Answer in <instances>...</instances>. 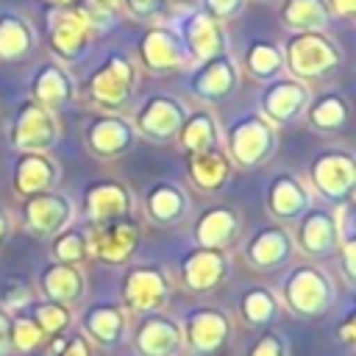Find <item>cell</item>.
I'll use <instances>...</instances> for the list:
<instances>
[{"mask_svg":"<svg viewBox=\"0 0 356 356\" xmlns=\"http://www.w3.org/2000/svg\"><path fill=\"white\" fill-rule=\"evenodd\" d=\"M281 50H284V70H289V75L298 81L325 78L342 61L339 47L323 31L292 33Z\"/></svg>","mask_w":356,"mask_h":356,"instance_id":"cell-1","label":"cell"},{"mask_svg":"<svg viewBox=\"0 0 356 356\" xmlns=\"http://www.w3.org/2000/svg\"><path fill=\"white\" fill-rule=\"evenodd\" d=\"M136 89V67L125 53H111L89 75V97L103 111H120L128 106Z\"/></svg>","mask_w":356,"mask_h":356,"instance_id":"cell-2","label":"cell"},{"mask_svg":"<svg viewBox=\"0 0 356 356\" xmlns=\"http://www.w3.org/2000/svg\"><path fill=\"white\" fill-rule=\"evenodd\" d=\"M89 42L92 28L78 6H56L47 14V44L61 61H78L89 50Z\"/></svg>","mask_w":356,"mask_h":356,"instance_id":"cell-3","label":"cell"},{"mask_svg":"<svg viewBox=\"0 0 356 356\" xmlns=\"http://www.w3.org/2000/svg\"><path fill=\"white\" fill-rule=\"evenodd\" d=\"M275 145L273 122H267L261 114H248L236 120L228 128V153L242 164V167H256L261 164Z\"/></svg>","mask_w":356,"mask_h":356,"instance_id":"cell-4","label":"cell"},{"mask_svg":"<svg viewBox=\"0 0 356 356\" xmlns=\"http://www.w3.org/2000/svg\"><path fill=\"white\" fill-rule=\"evenodd\" d=\"M136 242H139V228H136V222H131L125 217L89 225V236H86L89 256H95L106 264L128 261L136 250Z\"/></svg>","mask_w":356,"mask_h":356,"instance_id":"cell-5","label":"cell"},{"mask_svg":"<svg viewBox=\"0 0 356 356\" xmlns=\"http://www.w3.org/2000/svg\"><path fill=\"white\" fill-rule=\"evenodd\" d=\"M331 284L317 267H298L284 281V300L303 317H317L331 306Z\"/></svg>","mask_w":356,"mask_h":356,"instance_id":"cell-6","label":"cell"},{"mask_svg":"<svg viewBox=\"0 0 356 356\" xmlns=\"http://www.w3.org/2000/svg\"><path fill=\"white\" fill-rule=\"evenodd\" d=\"M184 120H186V108L181 100H175L170 95H153L139 106L131 125L136 134H142L153 142H170L172 136H178Z\"/></svg>","mask_w":356,"mask_h":356,"instance_id":"cell-7","label":"cell"},{"mask_svg":"<svg viewBox=\"0 0 356 356\" xmlns=\"http://www.w3.org/2000/svg\"><path fill=\"white\" fill-rule=\"evenodd\" d=\"M136 56H139L145 70L159 72V75L175 72L189 61L178 33L167 25H150L136 42Z\"/></svg>","mask_w":356,"mask_h":356,"instance_id":"cell-8","label":"cell"},{"mask_svg":"<svg viewBox=\"0 0 356 356\" xmlns=\"http://www.w3.org/2000/svg\"><path fill=\"white\" fill-rule=\"evenodd\" d=\"M58 136V122L53 111L42 108L33 100H25L11 125V142L22 153H44Z\"/></svg>","mask_w":356,"mask_h":356,"instance_id":"cell-9","label":"cell"},{"mask_svg":"<svg viewBox=\"0 0 356 356\" xmlns=\"http://www.w3.org/2000/svg\"><path fill=\"white\" fill-rule=\"evenodd\" d=\"M309 100H312V95L303 81L273 78V81H267V89L261 92V117L273 125L292 122L306 111Z\"/></svg>","mask_w":356,"mask_h":356,"instance_id":"cell-10","label":"cell"},{"mask_svg":"<svg viewBox=\"0 0 356 356\" xmlns=\"http://www.w3.org/2000/svg\"><path fill=\"white\" fill-rule=\"evenodd\" d=\"M178 39L186 50L189 58L195 61H206L217 53H225L228 39H225V28L222 22H217L214 17H209L206 11H192L181 19L178 25Z\"/></svg>","mask_w":356,"mask_h":356,"instance_id":"cell-11","label":"cell"},{"mask_svg":"<svg viewBox=\"0 0 356 356\" xmlns=\"http://www.w3.org/2000/svg\"><path fill=\"white\" fill-rule=\"evenodd\" d=\"M353 181H356V164L345 150H325L312 161V184L328 200L348 197Z\"/></svg>","mask_w":356,"mask_h":356,"instance_id":"cell-12","label":"cell"},{"mask_svg":"<svg viewBox=\"0 0 356 356\" xmlns=\"http://www.w3.org/2000/svg\"><path fill=\"white\" fill-rule=\"evenodd\" d=\"M236 83H239L236 61L228 53H217V56L200 61V67L195 70V75L189 81V89L200 100L217 103V100H225L228 95H234Z\"/></svg>","mask_w":356,"mask_h":356,"instance_id":"cell-13","label":"cell"},{"mask_svg":"<svg viewBox=\"0 0 356 356\" xmlns=\"http://www.w3.org/2000/svg\"><path fill=\"white\" fill-rule=\"evenodd\" d=\"M134 125L120 114H100L86 125V147L97 159H117L134 145Z\"/></svg>","mask_w":356,"mask_h":356,"instance_id":"cell-14","label":"cell"},{"mask_svg":"<svg viewBox=\"0 0 356 356\" xmlns=\"http://www.w3.org/2000/svg\"><path fill=\"white\" fill-rule=\"evenodd\" d=\"M75 97V81L58 61H44L31 81V100L47 111L64 108Z\"/></svg>","mask_w":356,"mask_h":356,"instance_id":"cell-15","label":"cell"},{"mask_svg":"<svg viewBox=\"0 0 356 356\" xmlns=\"http://www.w3.org/2000/svg\"><path fill=\"white\" fill-rule=\"evenodd\" d=\"M125 306L142 314H156L167 298V278L156 267H136L125 275Z\"/></svg>","mask_w":356,"mask_h":356,"instance_id":"cell-16","label":"cell"},{"mask_svg":"<svg viewBox=\"0 0 356 356\" xmlns=\"http://www.w3.org/2000/svg\"><path fill=\"white\" fill-rule=\"evenodd\" d=\"M72 217V206L67 197L61 195H50V192H39L33 197H28L25 203V220L28 225L42 234V236H50V234H58Z\"/></svg>","mask_w":356,"mask_h":356,"instance_id":"cell-17","label":"cell"},{"mask_svg":"<svg viewBox=\"0 0 356 356\" xmlns=\"http://www.w3.org/2000/svg\"><path fill=\"white\" fill-rule=\"evenodd\" d=\"M298 242L300 248L314 256V259H323V256H331L337 248H339V231H337V220L323 211V209H314L303 217V222L298 225Z\"/></svg>","mask_w":356,"mask_h":356,"instance_id":"cell-18","label":"cell"},{"mask_svg":"<svg viewBox=\"0 0 356 356\" xmlns=\"http://www.w3.org/2000/svg\"><path fill=\"white\" fill-rule=\"evenodd\" d=\"M184 334L197 353H214L228 339V320L217 309H195L184 323Z\"/></svg>","mask_w":356,"mask_h":356,"instance_id":"cell-19","label":"cell"},{"mask_svg":"<svg viewBox=\"0 0 356 356\" xmlns=\"http://www.w3.org/2000/svg\"><path fill=\"white\" fill-rule=\"evenodd\" d=\"M225 275V256L214 248H197L181 264V278L195 292H209Z\"/></svg>","mask_w":356,"mask_h":356,"instance_id":"cell-20","label":"cell"},{"mask_svg":"<svg viewBox=\"0 0 356 356\" xmlns=\"http://www.w3.org/2000/svg\"><path fill=\"white\" fill-rule=\"evenodd\" d=\"M181 348V328L164 314H150L136 331V350L142 356H175Z\"/></svg>","mask_w":356,"mask_h":356,"instance_id":"cell-21","label":"cell"},{"mask_svg":"<svg viewBox=\"0 0 356 356\" xmlns=\"http://www.w3.org/2000/svg\"><path fill=\"white\" fill-rule=\"evenodd\" d=\"M292 253V239L289 234L281 228V225H270L264 231H259L250 245H248V261L253 267H261V270H273V267H281Z\"/></svg>","mask_w":356,"mask_h":356,"instance_id":"cell-22","label":"cell"},{"mask_svg":"<svg viewBox=\"0 0 356 356\" xmlns=\"http://www.w3.org/2000/svg\"><path fill=\"white\" fill-rule=\"evenodd\" d=\"M36 44L31 22L17 11H0V61H19Z\"/></svg>","mask_w":356,"mask_h":356,"instance_id":"cell-23","label":"cell"},{"mask_svg":"<svg viewBox=\"0 0 356 356\" xmlns=\"http://www.w3.org/2000/svg\"><path fill=\"white\" fill-rule=\"evenodd\" d=\"M328 6L325 0H281L278 19L286 31L303 33V31H323L328 25Z\"/></svg>","mask_w":356,"mask_h":356,"instance_id":"cell-24","label":"cell"},{"mask_svg":"<svg viewBox=\"0 0 356 356\" xmlns=\"http://www.w3.org/2000/svg\"><path fill=\"white\" fill-rule=\"evenodd\" d=\"M56 181V164L44 156V153H25L17 161V172H14V186L19 195L33 197L39 192H47Z\"/></svg>","mask_w":356,"mask_h":356,"instance_id":"cell-25","label":"cell"},{"mask_svg":"<svg viewBox=\"0 0 356 356\" xmlns=\"http://www.w3.org/2000/svg\"><path fill=\"white\" fill-rule=\"evenodd\" d=\"M128 211V192L120 184H95L86 189V217L89 225L117 220Z\"/></svg>","mask_w":356,"mask_h":356,"instance_id":"cell-26","label":"cell"},{"mask_svg":"<svg viewBox=\"0 0 356 356\" xmlns=\"http://www.w3.org/2000/svg\"><path fill=\"white\" fill-rule=\"evenodd\" d=\"M42 292L61 306H70L83 292V275L75 264H53L42 273Z\"/></svg>","mask_w":356,"mask_h":356,"instance_id":"cell-27","label":"cell"},{"mask_svg":"<svg viewBox=\"0 0 356 356\" xmlns=\"http://www.w3.org/2000/svg\"><path fill=\"white\" fill-rule=\"evenodd\" d=\"M228 156L214 145L209 150H200V153H189V175L192 181L200 186V189H220L228 178Z\"/></svg>","mask_w":356,"mask_h":356,"instance_id":"cell-28","label":"cell"},{"mask_svg":"<svg viewBox=\"0 0 356 356\" xmlns=\"http://www.w3.org/2000/svg\"><path fill=\"white\" fill-rule=\"evenodd\" d=\"M236 234V214L231 209H209L200 220H197V228H195V239L200 248H214L220 250L222 245H228Z\"/></svg>","mask_w":356,"mask_h":356,"instance_id":"cell-29","label":"cell"},{"mask_svg":"<svg viewBox=\"0 0 356 356\" xmlns=\"http://www.w3.org/2000/svg\"><path fill=\"white\" fill-rule=\"evenodd\" d=\"M306 209V186L295 175H278L270 186V211L275 220H292Z\"/></svg>","mask_w":356,"mask_h":356,"instance_id":"cell-30","label":"cell"},{"mask_svg":"<svg viewBox=\"0 0 356 356\" xmlns=\"http://www.w3.org/2000/svg\"><path fill=\"white\" fill-rule=\"evenodd\" d=\"M245 70L259 81H273L284 72V50L275 42L253 39L245 50Z\"/></svg>","mask_w":356,"mask_h":356,"instance_id":"cell-31","label":"cell"},{"mask_svg":"<svg viewBox=\"0 0 356 356\" xmlns=\"http://www.w3.org/2000/svg\"><path fill=\"white\" fill-rule=\"evenodd\" d=\"M306 114H309V125L317 128V131H339L345 122H348V103L342 95L337 92H325L314 100H309L306 106Z\"/></svg>","mask_w":356,"mask_h":356,"instance_id":"cell-32","label":"cell"},{"mask_svg":"<svg viewBox=\"0 0 356 356\" xmlns=\"http://www.w3.org/2000/svg\"><path fill=\"white\" fill-rule=\"evenodd\" d=\"M83 328L92 339L103 345H117L125 331V314L117 306H95L83 317Z\"/></svg>","mask_w":356,"mask_h":356,"instance_id":"cell-33","label":"cell"},{"mask_svg":"<svg viewBox=\"0 0 356 356\" xmlns=\"http://www.w3.org/2000/svg\"><path fill=\"white\" fill-rule=\"evenodd\" d=\"M147 211H150V217H153L156 222L172 225V222H178V220L184 217V211H186V195H184L178 186H172V184H159V186H153L150 195H147Z\"/></svg>","mask_w":356,"mask_h":356,"instance_id":"cell-34","label":"cell"},{"mask_svg":"<svg viewBox=\"0 0 356 356\" xmlns=\"http://www.w3.org/2000/svg\"><path fill=\"white\" fill-rule=\"evenodd\" d=\"M178 139H181V147L189 153H200V150H209L217 145V125H214V117L209 111H195L192 117L184 120L181 131H178Z\"/></svg>","mask_w":356,"mask_h":356,"instance_id":"cell-35","label":"cell"},{"mask_svg":"<svg viewBox=\"0 0 356 356\" xmlns=\"http://www.w3.org/2000/svg\"><path fill=\"white\" fill-rule=\"evenodd\" d=\"M31 320L36 323V328L42 331V337L47 339V337H58V334L67 328V323H70V312H67V306L50 300V303L36 306Z\"/></svg>","mask_w":356,"mask_h":356,"instance_id":"cell-36","label":"cell"},{"mask_svg":"<svg viewBox=\"0 0 356 356\" xmlns=\"http://www.w3.org/2000/svg\"><path fill=\"white\" fill-rule=\"evenodd\" d=\"M242 314L248 317V323L261 325V323L273 320V314H275V298H273L267 289L256 286V289H250V292L242 298Z\"/></svg>","mask_w":356,"mask_h":356,"instance_id":"cell-37","label":"cell"},{"mask_svg":"<svg viewBox=\"0 0 356 356\" xmlns=\"http://www.w3.org/2000/svg\"><path fill=\"white\" fill-rule=\"evenodd\" d=\"M53 253L58 259V264H81L89 259V248H86V236L81 231H67L56 239L53 245Z\"/></svg>","mask_w":356,"mask_h":356,"instance_id":"cell-38","label":"cell"},{"mask_svg":"<svg viewBox=\"0 0 356 356\" xmlns=\"http://www.w3.org/2000/svg\"><path fill=\"white\" fill-rule=\"evenodd\" d=\"M44 337L36 328V323L31 317H14L11 320V345L19 350H33L36 345H42Z\"/></svg>","mask_w":356,"mask_h":356,"instance_id":"cell-39","label":"cell"},{"mask_svg":"<svg viewBox=\"0 0 356 356\" xmlns=\"http://www.w3.org/2000/svg\"><path fill=\"white\" fill-rule=\"evenodd\" d=\"M170 3L172 0H120L125 14L139 19V22H153V19L164 17L170 11Z\"/></svg>","mask_w":356,"mask_h":356,"instance_id":"cell-40","label":"cell"},{"mask_svg":"<svg viewBox=\"0 0 356 356\" xmlns=\"http://www.w3.org/2000/svg\"><path fill=\"white\" fill-rule=\"evenodd\" d=\"M78 8H81V14L86 17L92 33H103V31H106L108 25H114V19H117V8H106V6H97V3H89V0L78 3Z\"/></svg>","mask_w":356,"mask_h":356,"instance_id":"cell-41","label":"cell"},{"mask_svg":"<svg viewBox=\"0 0 356 356\" xmlns=\"http://www.w3.org/2000/svg\"><path fill=\"white\" fill-rule=\"evenodd\" d=\"M248 0H200L203 11L209 17H214L217 22H225V19H234L242 8H245Z\"/></svg>","mask_w":356,"mask_h":356,"instance_id":"cell-42","label":"cell"},{"mask_svg":"<svg viewBox=\"0 0 356 356\" xmlns=\"http://www.w3.org/2000/svg\"><path fill=\"white\" fill-rule=\"evenodd\" d=\"M248 356H284V342H281L275 334H264V337L250 348Z\"/></svg>","mask_w":356,"mask_h":356,"instance_id":"cell-43","label":"cell"},{"mask_svg":"<svg viewBox=\"0 0 356 356\" xmlns=\"http://www.w3.org/2000/svg\"><path fill=\"white\" fill-rule=\"evenodd\" d=\"M58 356H89V345H86V337H83V334H75V337L67 342V348H64Z\"/></svg>","mask_w":356,"mask_h":356,"instance_id":"cell-44","label":"cell"},{"mask_svg":"<svg viewBox=\"0 0 356 356\" xmlns=\"http://www.w3.org/2000/svg\"><path fill=\"white\" fill-rule=\"evenodd\" d=\"M11 348V320L6 317V312L0 309V356H6Z\"/></svg>","mask_w":356,"mask_h":356,"instance_id":"cell-45","label":"cell"},{"mask_svg":"<svg viewBox=\"0 0 356 356\" xmlns=\"http://www.w3.org/2000/svg\"><path fill=\"white\" fill-rule=\"evenodd\" d=\"M325 6H328V11H334L339 17H350L356 11V0H325Z\"/></svg>","mask_w":356,"mask_h":356,"instance_id":"cell-46","label":"cell"},{"mask_svg":"<svg viewBox=\"0 0 356 356\" xmlns=\"http://www.w3.org/2000/svg\"><path fill=\"white\" fill-rule=\"evenodd\" d=\"M353 328H356V320H353V317H348V323H345V325L339 328V337H342V339H345L348 345H350V342L356 339V337H353Z\"/></svg>","mask_w":356,"mask_h":356,"instance_id":"cell-47","label":"cell"},{"mask_svg":"<svg viewBox=\"0 0 356 356\" xmlns=\"http://www.w3.org/2000/svg\"><path fill=\"white\" fill-rule=\"evenodd\" d=\"M6 234H8V217L0 211V242L6 239Z\"/></svg>","mask_w":356,"mask_h":356,"instance_id":"cell-48","label":"cell"},{"mask_svg":"<svg viewBox=\"0 0 356 356\" xmlns=\"http://www.w3.org/2000/svg\"><path fill=\"white\" fill-rule=\"evenodd\" d=\"M89 3H97V6H106V8H120V0H89Z\"/></svg>","mask_w":356,"mask_h":356,"instance_id":"cell-49","label":"cell"},{"mask_svg":"<svg viewBox=\"0 0 356 356\" xmlns=\"http://www.w3.org/2000/svg\"><path fill=\"white\" fill-rule=\"evenodd\" d=\"M47 3H53V6H72L75 0H47Z\"/></svg>","mask_w":356,"mask_h":356,"instance_id":"cell-50","label":"cell"},{"mask_svg":"<svg viewBox=\"0 0 356 356\" xmlns=\"http://www.w3.org/2000/svg\"><path fill=\"white\" fill-rule=\"evenodd\" d=\"M259 3H270V0H259Z\"/></svg>","mask_w":356,"mask_h":356,"instance_id":"cell-51","label":"cell"}]
</instances>
